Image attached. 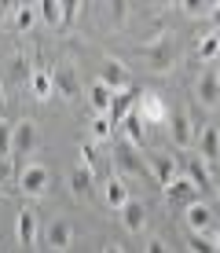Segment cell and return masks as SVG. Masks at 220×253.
I'll use <instances>...</instances> for the list:
<instances>
[{"mask_svg":"<svg viewBox=\"0 0 220 253\" xmlns=\"http://www.w3.org/2000/svg\"><path fill=\"white\" fill-rule=\"evenodd\" d=\"M209 19H213V26H220V4L213 7V11H209Z\"/></svg>","mask_w":220,"mask_h":253,"instance_id":"74e56055","label":"cell"},{"mask_svg":"<svg viewBox=\"0 0 220 253\" xmlns=\"http://www.w3.org/2000/svg\"><path fill=\"white\" fill-rule=\"evenodd\" d=\"M162 195H165V202H173V206H191V202H198V187L191 184L187 176H176L169 187H162Z\"/></svg>","mask_w":220,"mask_h":253,"instance_id":"4fadbf2b","label":"cell"},{"mask_svg":"<svg viewBox=\"0 0 220 253\" xmlns=\"http://www.w3.org/2000/svg\"><path fill=\"white\" fill-rule=\"evenodd\" d=\"M136 114L143 118V125H169V114H173V110L165 107V99H162V95L147 92V95H139Z\"/></svg>","mask_w":220,"mask_h":253,"instance_id":"ba28073f","label":"cell"},{"mask_svg":"<svg viewBox=\"0 0 220 253\" xmlns=\"http://www.w3.org/2000/svg\"><path fill=\"white\" fill-rule=\"evenodd\" d=\"M51 81H55V95H63L70 103L85 92L81 88V74H77L74 66H51Z\"/></svg>","mask_w":220,"mask_h":253,"instance_id":"30bf717a","label":"cell"},{"mask_svg":"<svg viewBox=\"0 0 220 253\" xmlns=\"http://www.w3.org/2000/svg\"><path fill=\"white\" fill-rule=\"evenodd\" d=\"M41 15H37V7H30V4H19L15 7V26H19V30H33V22H37Z\"/></svg>","mask_w":220,"mask_h":253,"instance_id":"4316f807","label":"cell"},{"mask_svg":"<svg viewBox=\"0 0 220 253\" xmlns=\"http://www.w3.org/2000/svg\"><path fill=\"white\" fill-rule=\"evenodd\" d=\"M77 15H81V4H77V0H66L63 4V30H70V26L77 22Z\"/></svg>","mask_w":220,"mask_h":253,"instance_id":"f546056e","label":"cell"},{"mask_svg":"<svg viewBox=\"0 0 220 253\" xmlns=\"http://www.w3.org/2000/svg\"><path fill=\"white\" fill-rule=\"evenodd\" d=\"M103 253H125V250H121L118 242H107V246H103Z\"/></svg>","mask_w":220,"mask_h":253,"instance_id":"d590c367","label":"cell"},{"mask_svg":"<svg viewBox=\"0 0 220 253\" xmlns=\"http://www.w3.org/2000/svg\"><path fill=\"white\" fill-rule=\"evenodd\" d=\"M195 147H198V158L202 162H217L220 158V125H217V121H206V125L198 128Z\"/></svg>","mask_w":220,"mask_h":253,"instance_id":"8fae6325","label":"cell"},{"mask_svg":"<svg viewBox=\"0 0 220 253\" xmlns=\"http://www.w3.org/2000/svg\"><path fill=\"white\" fill-rule=\"evenodd\" d=\"M51 187V169L44 162H30L19 169V191L26 198H44Z\"/></svg>","mask_w":220,"mask_h":253,"instance_id":"7a4b0ae2","label":"cell"},{"mask_svg":"<svg viewBox=\"0 0 220 253\" xmlns=\"http://www.w3.org/2000/svg\"><path fill=\"white\" fill-rule=\"evenodd\" d=\"M81 165H88V169L99 176V151H95L92 139H85V143H81Z\"/></svg>","mask_w":220,"mask_h":253,"instance_id":"f1b7e54d","label":"cell"},{"mask_svg":"<svg viewBox=\"0 0 220 253\" xmlns=\"http://www.w3.org/2000/svg\"><path fill=\"white\" fill-rule=\"evenodd\" d=\"M0 19L11 22V19H15V7H11V4H0Z\"/></svg>","mask_w":220,"mask_h":253,"instance_id":"e575fe53","label":"cell"},{"mask_svg":"<svg viewBox=\"0 0 220 253\" xmlns=\"http://www.w3.org/2000/svg\"><path fill=\"white\" fill-rule=\"evenodd\" d=\"M187 250L191 253H217L213 239H209V235H195V231H187Z\"/></svg>","mask_w":220,"mask_h":253,"instance_id":"83f0119b","label":"cell"},{"mask_svg":"<svg viewBox=\"0 0 220 253\" xmlns=\"http://www.w3.org/2000/svg\"><path fill=\"white\" fill-rule=\"evenodd\" d=\"M118 213H121V228H125L129 235H139V231L147 228V206L139 202V198H129Z\"/></svg>","mask_w":220,"mask_h":253,"instance_id":"5bb4252c","label":"cell"},{"mask_svg":"<svg viewBox=\"0 0 220 253\" xmlns=\"http://www.w3.org/2000/svg\"><path fill=\"white\" fill-rule=\"evenodd\" d=\"M195 99H198L202 110H217L220 107V77H217V66H206L195 77Z\"/></svg>","mask_w":220,"mask_h":253,"instance_id":"277c9868","label":"cell"},{"mask_svg":"<svg viewBox=\"0 0 220 253\" xmlns=\"http://www.w3.org/2000/svg\"><path fill=\"white\" fill-rule=\"evenodd\" d=\"M151 172H154V180H158L162 187H169L173 180L180 176V169H176V162L169 158V154H158V158L151 162Z\"/></svg>","mask_w":220,"mask_h":253,"instance_id":"ffe728a7","label":"cell"},{"mask_svg":"<svg viewBox=\"0 0 220 253\" xmlns=\"http://www.w3.org/2000/svg\"><path fill=\"white\" fill-rule=\"evenodd\" d=\"M70 195L81 198V202H95V198H99V176H95L88 165L70 169Z\"/></svg>","mask_w":220,"mask_h":253,"instance_id":"5b68a950","label":"cell"},{"mask_svg":"<svg viewBox=\"0 0 220 253\" xmlns=\"http://www.w3.org/2000/svg\"><path fill=\"white\" fill-rule=\"evenodd\" d=\"M114 95H118V92H114L110 84H103L99 77H95V81L88 84V103H92V110H95V114H103V118H110V107H114Z\"/></svg>","mask_w":220,"mask_h":253,"instance_id":"9a60e30c","label":"cell"},{"mask_svg":"<svg viewBox=\"0 0 220 253\" xmlns=\"http://www.w3.org/2000/svg\"><path fill=\"white\" fill-rule=\"evenodd\" d=\"M11 176H19V162L15 158H0V187H4Z\"/></svg>","mask_w":220,"mask_h":253,"instance_id":"4dcf8cb0","label":"cell"},{"mask_svg":"<svg viewBox=\"0 0 220 253\" xmlns=\"http://www.w3.org/2000/svg\"><path fill=\"white\" fill-rule=\"evenodd\" d=\"M0 114H4V77H0Z\"/></svg>","mask_w":220,"mask_h":253,"instance_id":"f35d334b","label":"cell"},{"mask_svg":"<svg viewBox=\"0 0 220 253\" xmlns=\"http://www.w3.org/2000/svg\"><path fill=\"white\" fill-rule=\"evenodd\" d=\"M132 110H136V107H132V95L118 92V95H114V107H110V121H125Z\"/></svg>","mask_w":220,"mask_h":253,"instance_id":"484cf974","label":"cell"},{"mask_svg":"<svg viewBox=\"0 0 220 253\" xmlns=\"http://www.w3.org/2000/svg\"><path fill=\"white\" fill-rule=\"evenodd\" d=\"M88 132H92V143H107V139L114 136V121L103 118V114H95L92 121H88Z\"/></svg>","mask_w":220,"mask_h":253,"instance_id":"cb8c5ba5","label":"cell"},{"mask_svg":"<svg viewBox=\"0 0 220 253\" xmlns=\"http://www.w3.org/2000/svg\"><path fill=\"white\" fill-rule=\"evenodd\" d=\"M15 242L22 250H33V242H37V216H33V209L19 213V220H15Z\"/></svg>","mask_w":220,"mask_h":253,"instance_id":"e0dca14e","label":"cell"},{"mask_svg":"<svg viewBox=\"0 0 220 253\" xmlns=\"http://www.w3.org/2000/svg\"><path fill=\"white\" fill-rule=\"evenodd\" d=\"M44 242H48L51 253H70V246H74V224L66 216H51L48 228H44Z\"/></svg>","mask_w":220,"mask_h":253,"instance_id":"8992f818","label":"cell"},{"mask_svg":"<svg viewBox=\"0 0 220 253\" xmlns=\"http://www.w3.org/2000/svg\"><path fill=\"white\" fill-rule=\"evenodd\" d=\"M183 224H187V231H195V235H209L213 231V206L191 202L183 209Z\"/></svg>","mask_w":220,"mask_h":253,"instance_id":"7c38bea8","label":"cell"},{"mask_svg":"<svg viewBox=\"0 0 220 253\" xmlns=\"http://www.w3.org/2000/svg\"><path fill=\"white\" fill-rule=\"evenodd\" d=\"M136 55L143 59V66L154 70V74H169L173 63H176V51H173V41L169 37H158V41H151V44H139Z\"/></svg>","mask_w":220,"mask_h":253,"instance_id":"6da1fadb","label":"cell"},{"mask_svg":"<svg viewBox=\"0 0 220 253\" xmlns=\"http://www.w3.org/2000/svg\"><path fill=\"white\" fill-rule=\"evenodd\" d=\"M99 81L103 84H110L114 92H125L129 88V70L121 66V59H107V63H103V70H99Z\"/></svg>","mask_w":220,"mask_h":253,"instance_id":"ac0fdd59","label":"cell"},{"mask_svg":"<svg viewBox=\"0 0 220 253\" xmlns=\"http://www.w3.org/2000/svg\"><path fill=\"white\" fill-rule=\"evenodd\" d=\"M114 162H118V169H121V172H129V176H151V165L139 158V147L125 143V139L114 147Z\"/></svg>","mask_w":220,"mask_h":253,"instance_id":"52a82bcc","label":"cell"},{"mask_svg":"<svg viewBox=\"0 0 220 253\" xmlns=\"http://www.w3.org/2000/svg\"><path fill=\"white\" fill-rule=\"evenodd\" d=\"M143 132H147V125H143V118L132 110V114L121 121V136H125V143H132V147H143Z\"/></svg>","mask_w":220,"mask_h":253,"instance_id":"7402d4cb","label":"cell"},{"mask_svg":"<svg viewBox=\"0 0 220 253\" xmlns=\"http://www.w3.org/2000/svg\"><path fill=\"white\" fill-rule=\"evenodd\" d=\"M180 11L187 15V19H198V15H206V11H213V7H206V4H180Z\"/></svg>","mask_w":220,"mask_h":253,"instance_id":"836d02e7","label":"cell"},{"mask_svg":"<svg viewBox=\"0 0 220 253\" xmlns=\"http://www.w3.org/2000/svg\"><path fill=\"white\" fill-rule=\"evenodd\" d=\"M195 55L202 59V63H213V59H220V33H202L198 44H195Z\"/></svg>","mask_w":220,"mask_h":253,"instance_id":"603a6c76","label":"cell"},{"mask_svg":"<svg viewBox=\"0 0 220 253\" xmlns=\"http://www.w3.org/2000/svg\"><path fill=\"white\" fill-rule=\"evenodd\" d=\"M41 22H48L51 30H63V4H55V0H44V4L37 7Z\"/></svg>","mask_w":220,"mask_h":253,"instance_id":"d4e9b609","label":"cell"},{"mask_svg":"<svg viewBox=\"0 0 220 253\" xmlns=\"http://www.w3.org/2000/svg\"><path fill=\"white\" fill-rule=\"evenodd\" d=\"M183 176H187L198 191H213V187H217L213 176H209V169H206V162H202L198 154H191V158H187V165H183Z\"/></svg>","mask_w":220,"mask_h":253,"instance_id":"d6986e66","label":"cell"},{"mask_svg":"<svg viewBox=\"0 0 220 253\" xmlns=\"http://www.w3.org/2000/svg\"><path fill=\"white\" fill-rule=\"evenodd\" d=\"M26 88H30V95L37 103H44V99H51L55 95V81H51V70H44V66H37L30 74V81H26Z\"/></svg>","mask_w":220,"mask_h":253,"instance_id":"2e32d148","label":"cell"},{"mask_svg":"<svg viewBox=\"0 0 220 253\" xmlns=\"http://www.w3.org/2000/svg\"><path fill=\"white\" fill-rule=\"evenodd\" d=\"M217 77H220V63H217Z\"/></svg>","mask_w":220,"mask_h":253,"instance_id":"60d3db41","label":"cell"},{"mask_svg":"<svg viewBox=\"0 0 220 253\" xmlns=\"http://www.w3.org/2000/svg\"><path fill=\"white\" fill-rule=\"evenodd\" d=\"M169 139H173L176 147H195L198 128H195V118H191L187 110H176V114H169Z\"/></svg>","mask_w":220,"mask_h":253,"instance_id":"9c48e42d","label":"cell"},{"mask_svg":"<svg viewBox=\"0 0 220 253\" xmlns=\"http://www.w3.org/2000/svg\"><path fill=\"white\" fill-rule=\"evenodd\" d=\"M213 191H217V206H220V180H217V187H213Z\"/></svg>","mask_w":220,"mask_h":253,"instance_id":"ab89813d","label":"cell"},{"mask_svg":"<svg viewBox=\"0 0 220 253\" xmlns=\"http://www.w3.org/2000/svg\"><path fill=\"white\" fill-rule=\"evenodd\" d=\"M143 253H173V250H169V242H165L162 235H151V239L143 242Z\"/></svg>","mask_w":220,"mask_h":253,"instance_id":"d6a6232c","label":"cell"},{"mask_svg":"<svg viewBox=\"0 0 220 253\" xmlns=\"http://www.w3.org/2000/svg\"><path fill=\"white\" fill-rule=\"evenodd\" d=\"M0 158H11V125L0 121Z\"/></svg>","mask_w":220,"mask_h":253,"instance_id":"1f68e13d","label":"cell"},{"mask_svg":"<svg viewBox=\"0 0 220 253\" xmlns=\"http://www.w3.org/2000/svg\"><path fill=\"white\" fill-rule=\"evenodd\" d=\"M37 147H41V128H37V121H30V118L15 121V128H11V158H15V162H19V158H30Z\"/></svg>","mask_w":220,"mask_h":253,"instance_id":"3957f363","label":"cell"},{"mask_svg":"<svg viewBox=\"0 0 220 253\" xmlns=\"http://www.w3.org/2000/svg\"><path fill=\"white\" fill-rule=\"evenodd\" d=\"M103 202L114 206V209H121L129 202V187H125V180H121V176H110L107 184H103Z\"/></svg>","mask_w":220,"mask_h":253,"instance_id":"44dd1931","label":"cell"},{"mask_svg":"<svg viewBox=\"0 0 220 253\" xmlns=\"http://www.w3.org/2000/svg\"><path fill=\"white\" fill-rule=\"evenodd\" d=\"M209 239H213V246H217V253H220V228H213V231H209Z\"/></svg>","mask_w":220,"mask_h":253,"instance_id":"8d00e7d4","label":"cell"}]
</instances>
